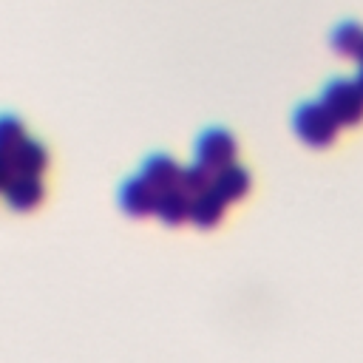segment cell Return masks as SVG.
<instances>
[{"instance_id": "obj_1", "label": "cell", "mask_w": 363, "mask_h": 363, "mask_svg": "<svg viewBox=\"0 0 363 363\" xmlns=\"http://www.w3.org/2000/svg\"><path fill=\"white\" fill-rule=\"evenodd\" d=\"M295 133L309 145V147H329L337 136V119L326 111L323 102H306L295 111Z\"/></svg>"}, {"instance_id": "obj_2", "label": "cell", "mask_w": 363, "mask_h": 363, "mask_svg": "<svg viewBox=\"0 0 363 363\" xmlns=\"http://www.w3.org/2000/svg\"><path fill=\"white\" fill-rule=\"evenodd\" d=\"M326 111L337 119V125H357L363 119V91L357 79H335L326 85L323 99Z\"/></svg>"}, {"instance_id": "obj_3", "label": "cell", "mask_w": 363, "mask_h": 363, "mask_svg": "<svg viewBox=\"0 0 363 363\" xmlns=\"http://www.w3.org/2000/svg\"><path fill=\"white\" fill-rule=\"evenodd\" d=\"M235 139L221 130V128H210L199 136L196 142V162H201L204 167H210L213 173L230 162H235Z\"/></svg>"}, {"instance_id": "obj_4", "label": "cell", "mask_w": 363, "mask_h": 363, "mask_svg": "<svg viewBox=\"0 0 363 363\" xmlns=\"http://www.w3.org/2000/svg\"><path fill=\"white\" fill-rule=\"evenodd\" d=\"M3 196H6V201H9L11 210H17V213H28V210H34V207L43 201L45 187H43L40 176H31V173H14L11 182H9V187L3 190Z\"/></svg>"}, {"instance_id": "obj_5", "label": "cell", "mask_w": 363, "mask_h": 363, "mask_svg": "<svg viewBox=\"0 0 363 363\" xmlns=\"http://www.w3.org/2000/svg\"><path fill=\"white\" fill-rule=\"evenodd\" d=\"M156 196H159V190H156L150 182H145L142 176H136V179H128V182L122 184V190H119V204H122V210H125L128 216L145 218V216H150V213L156 210Z\"/></svg>"}, {"instance_id": "obj_6", "label": "cell", "mask_w": 363, "mask_h": 363, "mask_svg": "<svg viewBox=\"0 0 363 363\" xmlns=\"http://www.w3.org/2000/svg\"><path fill=\"white\" fill-rule=\"evenodd\" d=\"M224 207H227V201L213 187L201 190V193L190 196V221L201 230H213L224 218Z\"/></svg>"}, {"instance_id": "obj_7", "label": "cell", "mask_w": 363, "mask_h": 363, "mask_svg": "<svg viewBox=\"0 0 363 363\" xmlns=\"http://www.w3.org/2000/svg\"><path fill=\"white\" fill-rule=\"evenodd\" d=\"M213 190L230 204V201H238V199H244L247 196V190H250V173L244 170V167H238L235 162H230V164H224V167H218L216 173H213Z\"/></svg>"}, {"instance_id": "obj_8", "label": "cell", "mask_w": 363, "mask_h": 363, "mask_svg": "<svg viewBox=\"0 0 363 363\" xmlns=\"http://www.w3.org/2000/svg\"><path fill=\"white\" fill-rule=\"evenodd\" d=\"M153 213L159 216V221H164L170 227L184 224V221H190V196L179 184L167 187V190H162L156 196V210Z\"/></svg>"}, {"instance_id": "obj_9", "label": "cell", "mask_w": 363, "mask_h": 363, "mask_svg": "<svg viewBox=\"0 0 363 363\" xmlns=\"http://www.w3.org/2000/svg\"><path fill=\"white\" fill-rule=\"evenodd\" d=\"M45 164H48V150H45L40 142H34V139H23V142L14 147V153H11V167H14V173L40 176V173L45 170Z\"/></svg>"}, {"instance_id": "obj_10", "label": "cell", "mask_w": 363, "mask_h": 363, "mask_svg": "<svg viewBox=\"0 0 363 363\" xmlns=\"http://www.w3.org/2000/svg\"><path fill=\"white\" fill-rule=\"evenodd\" d=\"M179 173H182V167L170 156H150L145 162V167H142V179L150 182L159 193L167 190V187H176L179 184Z\"/></svg>"}, {"instance_id": "obj_11", "label": "cell", "mask_w": 363, "mask_h": 363, "mask_svg": "<svg viewBox=\"0 0 363 363\" xmlns=\"http://www.w3.org/2000/svg\"><path fill=\"white\" fill-rule=\"evenodd\" d=\"M179 187L187 193V196H196L201 190H210L213 187V170L204 167L201 162H193L187 167H182L179 173Z\"/></svg>"}, {"instance_id": "obj_12", "label": "cell", "mask_w": 363, "mask_h": 363, "mask_svg": "<svg viewBox=\"0 0 363 363\" xmlns=\"http://www.w3.org/2000/svg\"><path fill=\"white\" fill-rule=\"evenodd\" d=\"M332 45L337 54L343 57H357L360 54V45H363V28L357 23H343L335 28L332 34Z\"/></svg>"}, {"instance_id": "obj_13", "label": "cell", "mask_w": 363, "mask_h": 363, "mask_svg": "<svg viewBox=\"0 0 363 363\" xmlns=\"http://www.w3.org/2000/svg\"><path fill=\"white\" fill-rule=\"evenodd\" d=\"M26 139V128L14 116H0V156H11L14 147Z\"/></svg>"}, {"instance_id": "obj_14", "label": "cell", "mask_w": 363, "mask_h": 363, "mask_svg": "<svg viewBox=\"0 0 363 363\" xmlns=\"http://www.w3.org/2000/svg\"><path fill=\"white\" fill-rule=\"evenodd\" d=\"M11 176H14V167H11V156H0V193L9 187Z\"/></svg>"}, {"instance_id": "obj_15", "label": "cell", "mask_w": 363, "mask_h": 363, "mask_svg": "<svg viewBox=\"0 0 363 363\" xmlns=\"http://www.w3.org/2000/svg\"><path fill=\"white\" fill-rule=\"evenodd\" d=\"M357 85H360V91H363V68H360V74H357Z\"/></svg>"}, {"instance_id": "obj_16", "label": "cell", "mask_w": 363, "mask_h": 363, "mask_svg": "<svg viewBox=\"0 0 363 363\" xmlns=\"http://www.w3.org/2000/svg\"><path fill=\"white\" fill-rule=\"evenodd\" d=\"M357 60H360V62H363V45H360V54H357Z\"/></svg>"}]
</instances>
